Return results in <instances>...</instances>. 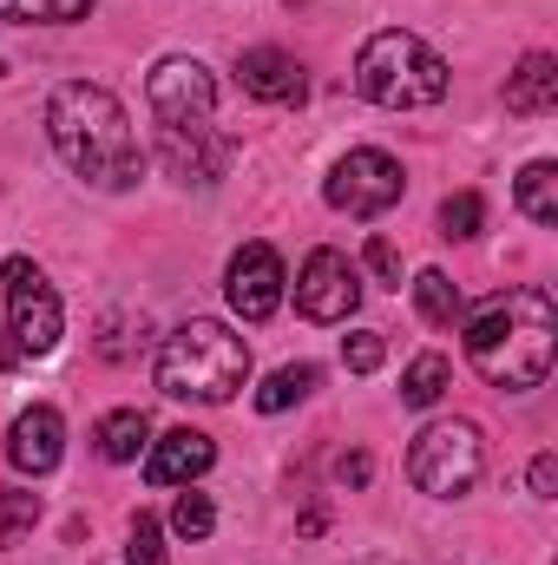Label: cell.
I'll return each instance as SVG.
<instances>
[{"label":"cell","mask_w":558,"mask_h":565,"mask_svg":"<svg viewBox=\"0 0 558 565\" xmlns=\"http://www.w3.org/2000/svg\"><path fill=\"white\" fill-rule=\"evenodd\" d=\"M46 139L66 158V171L86 178L93 191H132L144 178L139 132H132L126 106L106 86H86V79L53 86V99H46Z\"/></svg>","instance_id":"1"},{"label":"cell","mask_w":558,"mask_h":565,"mask_svg":"<svg viewBox=\"0 0 558 565\" xmlns=\"http://www.w3.org/2000/svg\"><path fill=\"white\" fill-rule=\"evenodd\" d=\"M144 106L158 126V151L171 178L184 184H217L237 158V145L217 132V86L197 60H158L144 79Z\"/></svg>","instance_id":"2"},{"label":"cell","mask_w":558,"mask_h":565,"mask_svg":"<svg viewBox=\"0 0 558 565\" xmlns=\"http://www.w3.org/2000/svg\"><path fill=\"white\" fill-rule=\"evenodd\" d=\"M552 355H558V309L546 289H506L466 322V362L493 388H513V395L539 388L552 375Z\"/></svg>","instance_id":"3"},{"label":"cell","mask_w":558,"mask_h":565,"mask_svg":"<svg viewBox=\"0 0 558 565\" xmlns=\"http://www.w3.org/2000/svg\"><path fill=\"white\" fill-rule=\"evenodd\" d=\"M244 382H250V349H244V335H230V329L211 322V316H191V322L171 329L164 349H158V388H164L171 402H204V408H217V402H230Z\"/></svg>","instance_id":"4"},{"label":"cell","mask_w":558,"mask_h":565,"mask_svg":"<svg viewBox=\"0 0 558 565\" xmlns=\"http://www.w3.org/2000/svg\"><path fill=\"white\" fill-rule=\"evenodd\" d=\"M355 93L388 113H420V106L447 99V60L408 26H382L355 53Z\"/></svg>","instance_id":"5"},{"label":"cell","mask_w":558,"mask_h":565,"mask_svg":"<svg viewBox=\"0 0 558 565\" xmlns=\"http://www.w3.org/2000/svg\"><path fill=\"white\" fill-rule=\"evenodd\" d=\"M7 349H0V362L13 369V362H33V355H53V342H60V296H53V282L40 277L26 257H7Z\"/></svg>","instance_id":"6"},{"label":"cell","mask_w":558,"mask_h":565,"mask_svg":"<svg viewBox=\"0 0 558 565\" xmlns=\"http://www.w3.org/2000/svg\"><path fill=\"white\" fill-rule=\"evenodd\" d=\"M408 473H415L420 493H433V500H460V493H473L480 473H486L480 427L473 422H433L415 440V454H408Z\"/></svg>","instance_id":"7"},{"label":"cell","mask_w":558,"mask_h":565,"mask_svg":"<svg viewBox=\"0 0 558 565\" xmlns=\"http://www.w3.org/2000/svg\"><path fill=\"white\" fill-rule=\"evenodd\" d=\"M401 191H408L401 164H395L388 151H375V145L348 151V158L329 171V184H322V198H329L335 211H348V217H382V211L401 204Z\"/></svg>","instance_id":"8"},{"label":"cell","mask_w":558,"mask_h":565,"mask_svg":"<svg viewBox=\"0 0 558 565\" xmlns=\"http://www.w3.org/2000/svg\"><path fill=\"white\" fill-rule=\"evenodd\" d=\"M355 302H362L355 264H348L342 250H309V264H302V277H296V309H302L309 322H342V316H355Z\"/></svg>","instance_id":"9"},{"label":"cell","mask_w":558,"mask_h":565,"mask_svg":"<svg viewBox=\"0 0 558 565\" xmlns=\"http://www.w3.org/2000/svg\"><path fill=\"white\" fill-rule=\"evenodd\" d=\"M224 296L244 322H270L282 309V257L270 244H244L230 257V277H224Z\"/></svg>","instance_id":"10"},{"label":"cell","mask_w":558,"mask_h":565,"mask_svg":"<svg viewBox=\"0 0 558 565\" xmlns=\"http://www.w3.org/2000/svg\"><path fill=\"white\" fill-rule=\"evenodd\" d=\"M60 454H66V422H60V408H26L20 422L7 427V460L20 467V473H53L60 467Z\"/></svg>","instance_id":"11"},{"label":"cell","mask_w":558,"mask_h":565,"mask_svg":"<svg viewBox=\"0 0 558 565\" xmlns=\"http://www.w3.org/2000/svg\"><path fill=\"white\" fill-rule=\"evenodd\" d=\"M211 460H217L211 434H197V427H171L164 440H151V454H144V480H151V487H178V480L211 473Z\"/></svg>","instance_id":"12"},{"label":"cell","mask_w":558,"mask_h":565,"mask_svg":"<svg viewBox=\"0 0 558 565\" xmlns=\"http://www.w3.org/2000/svg\"><path fill=\"white\" fill-rule=\"evenodd\" d=\"M237 79H244V93L250 99H270V106H289V99H302V66L282 53V46H250L244 60H237Z\"/></svg>","instance_id":"13"},{"label":"cell","mask_w":558,"mask_h":565,"mask_svg":"<svg viewBox=\"0 0 558 565\" xmlns=\"http://www.w3.org/2000/svg\"><path fill=\"white\" fill-rule=\"evenodd\" d=\"M506 106L513 113H552L558 106V60L552 53H526L519 60V73H506Z\"/></svg>","instance_id":"14"},{"label":"cell","mask_w":558,"mask_h":565,"mask_svg":"<svg viewBox=\"0 0 558 565\" xmlns=\"http://www.w3.org/2000/svg\"><path fill=\"white\" fill-rule=\"evenodd\" d=\"M93 447H99V460H112V467L139 460L144 447H151V422H144V408H119V415H106V422L93 427Z\"/></svg>","instance_id":"15"},{"label":"cell","mask_w":558,"mask_h":565,"mask_svg":"<svg viewBox=\"0 0 558 565\" xmlns=\"http://www.w3.org/2000/svg\"><path fill=\"white\" fill-rule=\"evenodd\" d=\"M513 198H519V211H526L533 224H546V231H552V224H558V164H552V158L526 164V171H519V191H513Z\"/></svg>","instance_id":"16"},{"label":"cell","mask_w":558,"mask_h":565,"mask_svg":"<svg viewBox=\"0 0 558 565\" xmlns=\"http://www.w3.org/2000/svg\"><path fill=\"white\" fill-rule=\"evenodd\" d=\"M315 382H322V369H315V362L277 369V375H270V382L257 388V408H264V415H282V408H296V402H302V395H309Z\"/></svg>","instance_id":"17"},{"label":"cell","mask_w":558,"mask_h":565,"mask_svg":"<svg viewBox=\"0 0 558 565\" xmlns=\"http://www.w3.org/2000/svg\"><path fill=\"white\" fill-rule=\"evenodd\" d=\"M447 382H453L447 355H415L408 375H401V402H408V408H433V402L447 395Z\"/></svg>","instance_id":"18"},{"label":"cell","mask_w":558,"mask_h":565,"mask_svg":"<svg viewBox=\"0 0 558 565\" xmlns=\"http://www.w3.org/2000/svg\"><path fill=\"white\" fill-rule=\"evenodd\" d=\"M415 309L427 316V322H460V289H453V277L447 270H420L415 277Z\"/></svg>","instance_id":"19"},{"label":"cell","mask_w":558,"mask_h":565,"mask_svg":"<svg viewBox=\"0 0 558 565\" xmlns=\"http://www.w3.org/2000/svg\"><path fill=\"white\" fill-rule=\"evenodd\" d=\"M86 13H93V0H0V20H26V26H66Z\"/></svg>","instance_id":"20"},{"label":"cell","mask_w":558,"mask_h":565,"mask_svg":"<svg viewBox=\"0 0 558 565\" xmlns=\"http://www.w3.org/2000/svg\"><path fill=\"white\" fill-rule=\"evenodd\" d=\"M480 224H486L480 191H453V198L440 204V237H480Z\"/></svg>","instance_id":"21"},{"label":"cell","mask_w":558,"mask_h":565,"mask_svg":"<svg viewBox=\"0 0 558 565\" xmlns=\"http://www.w3.org/2000/svg\"><path fill=\"white\" fill-rule=\"evenodd\" d=\"M211 526H217L211 493H178V507H171V533H178V540H211Z\"/></svg>","instance_id":"22"},{"label":"cell","mask_w":558,"mask_h":565,"mask_svg":"<svg viewBox=\"0 0 558 565\" xmlns=\"http://www.w3.org/2000/svg\"><path fill=\"white\" fill-rule=\"evenodd\" d=\"M40 520V493H0V546H13Z\"/></svg>","instance_id":"23"},{"label":"cell","mask_w":558,"mask_h":565,"mask_svg":"<svg viewBox=\"0 0 558 565\" xmlns=\"http://www.w3.org/2000/svg\"><path fill=\"white\" fill-rule=\"evenodd\" d=\"M382 355H388V342H382L375 329H355V335H342V362H348L355 375H375V369H382Z\"/></svg>","instance_id":"24"},{"label":"cell","mask_w":558,"mask_h":565,"mask_svg":"<svg viewBox=\"0 0 558 565\" xmlns=\"http://www.w3.org/2000/svg\"><path fill=\"white\" fill-rule=\"evenodd\" d=\"M126 565H164V533H158V520H151V513H139V520H132Z\"/></svg>","instance_id":"25"},{"label":"cell","mask_w":558,"mask_h":565,"mask_svg":"<svg viewBox=\"0 0 558 565\" xmlns=\"http://www.w3.org/2000/svg\"><path fill=\"white\" fill-rule=\"evenodd\" d=\"M362 257H368V270L388 282V289H401V257H395V244H382V237H375V244H368Z\"/></svg>","instance_id":"26"},{"label":"cell","mask_w":558,"mask_h":565,"mask_svg":"<svg viewBox=\"0 0 558 565\" xmlns=\"http://www.w3.org/2000/svg\"><path fill=\"white\" fill-rule=\"evenodd\" d=\"M368 473H375L368 454H342V460H335V480H342V487H368Z\"/></svg>","instance_id":"27"},{"label":"cell","mask_w":558,"mask_h":565,"mask_svg":"<svg viewBox=\"0 0 558 565\" xmlns=\"http://www.w3.org/2000/svg\"><path fill=\"white\" fill-rule=\"evenodd\" d=\"M533 493H539V500L558 493V454H539V460H533Z\"/></svg>","instance_id":"28"}]
</instances>
